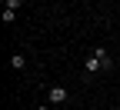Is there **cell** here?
Wrapping results in <instances>:
<instances>
[{
  "label": "cell",
  "instance_id": "1",
  "mask_svg": "<svg viewBox=\"0 0 120 110\" xmlns=\"http://www.w3.org/2000/svg\"><path fill=\"white\" fill-rule=\"evenodd\" d=\"M110 64H113V57L107 53V47H94L90 57H87V64H83V73L87 77H97L103 70H110Z\"/></svg>",
  "mask_w": 120,
  "mask_h": 110
},
{
  "label": "cell",
  "instance_id": "2",
  "mask_svg": "<svg viewBox=\"0 0 120 110\" xmlns=\"http://www.w3.org/2000/svg\"><path fill=\"white\" fill-rule=\"evenodd\" d=\"M67 100H70L67 87H50V90H47V103H50V107H64Z\"/></svg>",
  "mask_w": 120,
  "mask_h": 110
},
{
  "label": "cell",
  "instance_id": "3",
  "mask_svg": "<svg viewBox=\"0 0 120 110\" xmlns=\"http://www.w3.org/2000/svg\"><path fill=\"white\" fill-rule=\"evenodd\" d=\"M10 67H13V70H23V67H27V57H23V53H13V57H10Z\"/></svg>",
  "mask_w": 120,
  "mask_h": 110
},
{
  "label": "cell",
  "instance_id": "4",
  "mask_svg": "<svg viewBox=\"0 0 120 110\" xmlns=\"http://www.w3.org/2000/svg\"><path fill=\"white\" fill-rule=\"evenodd\" d=\"M4 23H17V10H7L4 7Z\"/></svg>",
  "mask_w": 120,
  "mask_h": 110
},
{
  "label": "cell",
  "instance_id": "5",
  "mask_svg": "<svg viewBox=\"0 0 120 110\" xmlns=\"http://www.w3.org/2000/svg\"><path fill=\"white\" fill-rule=\"evenodd\" d=\"M4 7H7V10H20V7H23V0H4Z\"/></svg>",
  "mask_w": 120,
  "mask_h": 110
},
{
  "label": "cell",
  "instance_id": "6",
  "mask_svg": "<svg viewBox=\"0 0 120 110\" xmlns=\"http://www.w3.org/2000/svg\"><path fill=\"white\" fill-rule=\"evenodd\" d=\"M37 110H53V107H50V103H40V107H37Z\"/></svg>",
  "mask_w": 120,
  "mask_h": 110
},
{
  "label": "cell",
  "instance_id": "7",
  "mask_svg": "<svg viewBox=\"0 0 120 110\" xmlns=\"http://www.w3.org/2000/svg\"><path fill=\"white\" fill-rule=\"evenodd\" d=\"M110 110H113V107H110Z\"/></svg>",
  "mask_w": 120,
  "mask_h": 110
}]
</instances>
